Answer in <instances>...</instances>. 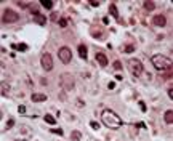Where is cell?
I'll return each instance as SVG.
<instances>
[{"mask_svg":"<svg viewBox=\"0 0 173 141\" xmlns=\"http://www.w3.org/2000/svg\"><path fill=\"white\" fill-rule=\"evenodd\" d=\"M101 120L108 128H112V130H117V128H120V127L124 125V120L119 117L112 109H104L101 112Z\"/></svg>","mask_w":173,"mask_h":141,"instance_id":"1","label":"cell"},{"mask_svg":"<svg viewBox=\"0 0 173 141\" xmlns=\"http://www.w3.org/2000/svg\"><path fill=\"white\" fill-rule=\"evenodd\" d=\"M151 63L154 64V67L157 70H170L171 69V60L168 58V56H164L160 53H157V55H152L151 56Z\"/></svg>","mask_w":173,"mask_h":141,"instance_id":"2","label":"cell"},{"mask_svg":"<svg viewBox=\"0 0 173 141\" xmlns=\"http://www.w3.org/2000/svg\"><path fill=\"white\" fill-rule=\"evenodd\" d=\"M128 69H130V72L135 76V77H140L141 74H143V70H144V67H143V63L138 60V58H131V60H128Z\"/></svg>","mask_w":173,"mask_h":141,"instance_id":"3","label":"cell"},{"mask_svg":"<svg viewBox=\"0 0 173 141\" xmlns=\"http://www.w3.org/2000/svg\"><path fill=\"white\" fill-rule=\"evenodd\" d=\"M59 82H61V87L64 91H71L74 90L75 87V82H74V77L71 74H61L59 76Z\"/></svg>","mask_w":173,"mask_h":141,"instance_id":"4","label":"cell"},{"mask_svg":"<svg viewBox=\"0 0 173 141\" xmlns=\"http://www.w3.org/2000/svg\"><path fill=\"white\" fill-rule=\"evenodd\" d=\"M19 19V15L15 11V10H11V8H5L3 13H2V21L5 24H11V23H16Z\"/></svg>","mask_w":173,"mask_h":141,"instance_id":"5","label":"cell"},{"mask_svg":"<svg viewBox=\"0 0 173 141\" xmlns=\"http://www.w3.org/2000/svg\"><path fill=\"white\" fill-rule=\"evenodd\" d=\"M58 58H59V61H61L63 64H69L71 60H72V51H71V48H69V47H61V48L58 50Z\"/></svg>","mask_w":173,"mask_h":141,"instance_id":"6","label":"cell"},{"mask_svg":"<svg viewBox=\"0 0 173 141\" xmlns=\"http://www.w3.org/2000/svg\"><path fill=\"white\" fill-rule=\"evenodd\" d=\"M40 64H42L43 70H51L53 69V56L50 53H43L40 58Z\"/></svg>","mask_w":173,"mask_h":141,"instance_id":"7","label":"cell"},{"mask_svg":"<svg viewBox=\"0 0 173 141\" xmlns=\"http://www.w3.org/2000/svg\"><path fill=\"white\" fill-rule=\"evenodd\" d=\"M152 24H154L155 27H164V26L167 24V18H165L164 15H154V16H152Z\"/></svg>","mask_w":173,"mask_h":141,"instance_id":"8","label":"cell"},{"mask_svg":"<svg viewBox=\"0 0 173 141\" xmlns=\"http://www.w3.org/2000/svg\"><path fill=\"white\" fill-rule=\"evenodd\" d=\"M95 60H96V63H98L101 67H106V66L109 64V61H108V56H106L104 53H101V51H98V53H96Z\"/></svg>","mask_w":173,"mask_h":141,"instance_id":"9","label":"cell"},{"mask_svg":"<svg viewBox=\"0 0 173 141\" xmlns=\"http://www.w3.org/2000/svg\"><path fill=\"white\" fill-rule=\"evenodd\" d=\"M90 34L95 37V39H101V37L104 35V31H103V27L98 31V27H96V26H91V27H90Z\"/></svg>","mask_w":173,"mask_h":141,"instance_id":"10","label":"cell"},{"mask_svg":"<svg viewBox=\"0 0 173 141\" xmlns=\"http://www.w3.org/2000/svg\"><path fill=\"white\" fill-rule=\"evenodd\" d=\"M77 51H79V56H80L82 60H87V56H88V48H87V45L80 44V45H79V48H77Z\"/></svg>","mask_w":173,"mask_h":141,"instance_id":"11","label":"cell"},{"mask_svg":"<svg viewBox=\"0 0 173 141\" xmlns=\"http://www.w3.org/2000/svg\"><path fill=\"white\" fill-rule=\"evenodd\" d=\"M34 21H35L38 26H45V24H47V18L42 15V13H35V15H34Z\"/></svg>","mask_w":173,"mask_h":141,"instance_id":"12","label":"cell"},{"mask_svg":"<svg viewBox=\"0 0 173 141\" xmlns=\"http://www.w3.org/2000/svg\"><path fill=\"white\" fill-rule=\"evenodd\" d=\"M31 100H32L34 103H42V101L47 100V95H43V93H32Z\"/></svg>","mask_w":173,"mask_h":141,"instance_id":"13","label":"cell"},{"mask_svg":"<svg viewBox=\"0 0 173 141\" xmlns=\"http://www.w3.org/2000/svg\"><path fill=\"white\" fill-rule=\"evenodd\" d=\"M164 120H165V123H171L173 122V111L171 109H167L165 111V114H164Z\"/></svg>","mask_w":173,"mask_h":141,"instance_id":"14","label":"cell"},{"mask_svg":"<svg viewBox=\"0 0 173 141\" xmlns=\"http://www.w3.org/2000/svg\"><path fill=\"white\" fill-rule=\"evenodd\" d=\"M11 48L13 50H19V51H26L29 47L26 45V44H11Z\"/></svg>","mask_w":173,"mask_h":141,"instance_id":"15","label":"cell"},{"mask_svg":"<svg viewBox=\"0 0 173 141\" xmlns=\"http://www.w3.org/2000/svg\"><path fill=\"white\" fill-rule=\"evenodd\" d=\"M71 139H72V141H80V139H82V133H80V132H77V130H72V133H71Z\"/></svg>","mask_w":173,"mask_h":141,"instance_id":"16","label":"cell"},{"mask_svg":"<svg viewBox=\"0 0 173 141\" xmlns=\"http://www.w3.org/2000/svg\"><path fill=\"white\" fill-rule=\"evenodd\" d=\"M109 13H111V15H112L115 19H119V11H117V7H115L114 3L109 5Z\"/></svg>","mask_w":173,"mask_h":141,"instance_id":"17","label":"cell"},{"mask_svg":"<svg viewBox=\"0 0 173 141\" xmlns=\"http://www.w3.org/2000/svg\"><path fill=\"white\" fill-rule=\"evenodd\" d=\"M144 8L148 10V11H152L155 8V3L152 2V0H146V2H144Z\"/></svg>","mask_w":173,"mask_h":141,"instance_id":"18","label":"cell"},{"mask_svg":"<svg viewBox=\"0 0 173 141\" xmlns=\"http://www.w3.org/2000/svg\"><path fill=\"white\" fill-rule=\"evenodd\" d=\"M43 120H45L47 123H50V125H55V123H56V119L53 117L51 114H47V116H43Z\"/></svg>","mask_w":173,"mask_h":141,"instance_id":"19","label":"cell"},{"mask_svg":"<svg viewBox=\"0 0 173 141\" xmlns=\"http://www.w3.org/2000/svg\"><path fill=\"white\" fill-rule=\"evenodd\" d=\"M0 88H2V96H7V95H8V88H10V85H8L7 82H2V87H0Z\"/></svg>","mask_w":173,"mask_h":141,"instance_id":"20","label":"cell"},{"mask_svg":"<svg viewBox=\"0 0 173 141\" xmlns=\"http://www.w3.org/2000/svg\"><path fill=\"white\" fill-rule=\"evenodd\" d=\"M42 7L43 8H47V10H50V8H53V2H51V0H42Z\"/></svg>","mask_w":173,"mask_h":141,"instance_id":"21","label":"cell"},{"mask_svg":"<svg viewBox=\"0 0 173 141\" xmlns=\"http://www.w3.org/2000/svg\"><path fill=\"white\" fill-rule=\"evenodd\" d=\"M58 24H59V27H66V26H68V19L59 18V19H58Z\"/></svg>","mask_w":173,"mask_h":141,"instance_id":"22","label":"cell"},{"mask_svg":"<svg viewBox=\"0 0 173 141\" xmlns=\"http://www.w3.org/2000/svg\"><path fill=\"white\" fill-rule=\"evenodd\" d=\"M124 51H125V53H131V51H135V47H133V45H125V47H124Z\"/></svg>","mask_w":173,"mask_h":141,"instance_id":"23","label":"cell"},{"mask_svg":"<svg viewBox=\"0 0 173 141\" xmlns=\"http://www.w3.org/2000/svg\"><path fill=\"white\" fill-rule=\"evenodd\" d=\"M114 69L115 70H120L122 69V63L120 61H114Z\"/></svg>","mask_w":173,"mask_h":141,"instance_id":"24","label":"cell"},{"mask_svg":"<svg viewBox=\"0 0 173 141\" xmlns=\"http://www.w3.org/2000/svg\"><path fill=\"white\" fill-rule=\"evenodd\" d=\"M51 133H56V135H61V136H63V130H61V128H51Z\"/></svg>","mask_w":173,"mask_h":141,"instance_id":"25","label":"cell"},{"mask_svg":"<svg viewBox=\"0 0 173 141\" xmlns=\"http://www.w3.org/2000/svg\"><path fill=\"white\" fill-rule=\"evenodd\" d=\"M90 125H91V128H93V130H98V128H99V125H98L96 122H90Z\"/></svg>","mask_w":173,"mask_h":141,"instance_id":"26","label":"cell"},{"mask_svg":"<svg viewBox=\"0 0 173 141\" xmlns=\"http://www.w3.org/2000/svg\"><path fill=\"white\" fill-rule=\"evenodd\" d=\"M13 125H15V120H13V119H10V120L7 122V127L10 128V127H13Z\"/></svg>","mask_w":173,"mask_h":141,"instance_id":"27","label":"cell"},{"mask_svg":"<svg viewBox=\"0 0 173 141\" xmlns=\"http://www.w3.org/2000/svg\"><path fill=\"white\" fill-rule=\"evenodd\" d=\"M167 95H168V98H173V88H168V90H167Z\"/></svg>","mask_w":173,"mask_h":141,"instance_id":"28","label":"cell"},{"mask_svg":"<svg viewBox=\"0 0 173 141\" xmlns=\"http://www.w3.org/2000/svg\"><path fill=\"white\" fill-rule=\"evenodd\" d=\"M18 111L21 112V114H23V112L26 111V106H18Z\"/></svg>","mask_w":173,"mask_h":141,"instance_id":"29","label":"cell"},{"mask_svg":"<svg viewBox=\"0 0 173 141\" xmlns=\"http://www.w3.org/2000/svg\"><path fill=\"white\" fill-rule=\"evenodd\" d=\"M77 106L79 107H84V101L82 100H77Z\"/></svg>","mask_w":173,"mask_h":141,"instance_id":"30","label":"cell"},{"mask_svg":"<svg viewBox=\"0 0 173 141\" xmlns=\"http://www.w3.org/2000/svg\"><path fill=\"white\" fill-rule=\"evenodd\" d=\"M140 104H141V109H143V111H146V106H144V103H143V101H140Z\"/></svg>","mask_w":173,"mask_h":141,"instance_id":"31","label":"cell"},{"mask_svg":"<svg viewBox=\"0 0 173 141\" xmlns=\"http://www.w3.org/2000/svg\"><path fill=\"white\" fill-rule=\"evenodd\" d=\"M15 141H26V139H15Z\"/></svg>","mask_w":173,"mask_h":141,"instance_id":"32","label":"cell"}]
</instances>
